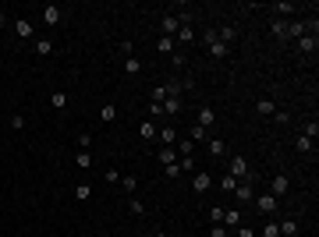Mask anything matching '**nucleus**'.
Returning <instances> with one entry per match:
<instances>
[{"mask_svg": "<svg viewBox=\"0 0 319 237\" xmlns=\"http://www.w3.org/2000/svg\"><path fill=\"white\" fill-rule=\"evenodd\" d=\"M202 43H206V50H210L213 60H224V57H227V46L216 39V28H206V32H202Z\"/></svg>", "mask_w": 319, "mask_h": 237, "instance_id": "1", "label": "nucleus"}, {"mask_svg": "<svg viewBox=\"0 0 319 237\" xmlns=\"http://www.w3.org/2000/svg\"><path fill=\"white\" fill-rule=\"evenodd\" d=\"M230 177H238V181H252V170H248V160L245 156H230V170H227Z\"/></svg>", "mask_w": 319, "mask_h": 237, "instance_id": "2", "label": "nucleus"}, {"mask_svg": "<svg viewBox=\"0 0 319 237\" xmlns=\"http://www.w3.org/2000/svg\"><path fill=\"white\" fill-rule=\"evenodd\" d=\"M234 199L242 202V206H245V202H252V199H256V184H252V181H238V188H234Z\"/></svg>", "mask_w": 319, "mask_h": 237, "instance_id": "3", "label": "nucleus"}, {"mask_svg": "<svg viewBox=\"0 0 319 237\" xmlns=\"http://www.w3.org/2000/svg\"><path fill=\"white\" fill-rule=\"evenodd\" d=\"M288 191H291V181H288L284 174H276V177L270 181V195H273V199H284Z\"/></svg>", "mask_w": 319, "mask_h": 237, "instance_id": "4", "label": "nucleus"}, {"mask_svg": "<svg viewBox=\"0 0 319 237\" xmlns=\"http://www.w3.org/2000/svg\"><path fill=\"white\" fill-rule=\"evenodd\" d=\"M256 206H259V213H262V216H273V213H276V206H280V199H273V195L266 191V195H259V199H256Z\"/></svg>", "mask_w": 319, "mask_h": 237, "instance_id": "5", "label": "nucleus"}, {"mask_svg": "<svg viewBox=\"0 0 319 237\" xmlns=\"http://www.w3.org/2000/svg\"><path fill=\"white\" fill-rule=\"evenodd\" d=\"M210 188H213V177H210L206 170H198V174L192 177V191H195V195H202V191H210Z\"/></svg>", "mask_w": 319, "mask_h": 237, "instance_id": "6", "label": "nucleus"}, {"mask_svg": "<svg viewBox=\"0 0 319 237\" xmlns=\"http://www.w3.org/2000/svg\"><path fill=\"white\" fill-rule=\"evenodd\" d=\"M60 21H64V11L57 4H46L43 7V25H60Z\"/></svg>", "mask_w": 319, "mask_h": 237, "instance_id": "7", "label": "nucleus"}, {"mask_svg": "<svg viewBox=\"0 0 319 237\" xmlns=\"http://www.w3.org/2000/svg\"><path fill=\"white\" fill-rule=\"evenodd\" d=\"M276 230H280V237H298V220L294 216H284L280 223H276Z\"/></svg>", "mask_w": 319, "mask_h": 237, "instance_id": "8", "label": "nucleus"}, {"mask_svg": "<svg viewBox=\"0 0 319 237\" xmlns=\"http://www.w3.org/2000/svg\"><path fill=\"white\" fill-rule=\"evenodd\" d=\"M181 106H184L181 96H167V99H164V117H170V121H174V117L181 113Z\"/></svg>", "mask_w": 319, "mask_h": 237, "instance_id": "9", "label": "nucleus"}, {"mask_svg": "<svg viewBox=\"0 0 319 237\" xmlns=\"http://www.w3.org/2000/svg\"><path fill=\"white\" fill-rule=\"evenodd\" d=\"M156 138L164 142V145H178V128H174V124H164V128L156 131Z\"/></svg>", "mask_w": 319, "mask_h": 237, "instance_id": "10", "label": "nucleus"}, {"mask_svg": "<svg viewBox=\"0 0 319 237\" xmlns=\"http://www.w3.org/2000/svg\"><path fill=\"white\" fill-rule=\"evenodd\" d=\"M160 25H164V35H170V39L181 32V21H178L174 14H164V18H160Z\"/></svg>", "mask_w": 319, "mask_h": 237, "instance_id": "11", "label": "nucleus"}, {"mask_svg": "<svg viewBox=\"0 0 319 237\" xmlns=\"http://www.w3.org/2000/svg\"><path fill=\"white\" fill-rule=\"evenodd\" d=\"M316 46H319V39H316V32H305V35L298 39V50H302V53H316Z\"/></svg>", "mask_w": 319, "mask_h": 237, "instance_id": "12", "label": "nucleus"}, {"mask_svg": "<svg viewBox=\"0 0 319 237\" xmlns=\"http://www.w3.org/2000/svg\"><path fill=\"white\" fill-rule=\"evenodd\" d=\"M32 46H36V53H39V57H50V53H54V39L36 35V43H32Z\"/></svg>", "mask_w": 319, "mask_h": 237, "instance_id": "13", "label": "nucleus"}, {"mask_svg": "<svg viewBox=\"0 0 319 237\" xmlns=\"http://www.w3.org/2000/svg\"><path fill=\"white\" fill-rule=\"evenodd\" d=\"M216 39H220L224 46H230L234 39H238V28H234V25H220V28H216Z\"/></svg>", "mask_w": 319, "mask_h": 237, "instance_id": "14", "label": "nucleus"}, {"mask_svg": "<svg viewBox=\"0 0 319 237\" xmlns=\"http://www.w3.org/2000/svg\"><path fill=\"white\" fill-rule=\"evenodd\" d=\"M224 227H227V230L242 227V209H224Z\"/></svg>", "mask_w": 319, "mask_h": 237, "instance_id": "15", "label": "nucleus"}, {"mask_svg": "<svg viewBox=\"0 0 319 237\" xmlns=\"http://www.w3.org/2000/svg\"><path fill=\"white\" fill-rule=\"evenodd\" d=\"M213 121H216V110H213V106H202V110H198V121H195V124H198V128H210Z\"/></svg>", "mask_w": 319, "mask_h": 237, "instance_id": "16", "label": "nucleus"}, {"mask_svg": "<svg viewBox=\"0 0 319 237\" xmlns=\"http://www.w3.org/2000/svg\"><path fill=\"white\" fill-rule=\"evenodd\" d=\"M156 156H160V163H164V167H170V163H178V149H174V145H164V149H160Z\"/></svg>", "mask_w": 319, "mask_h": 237, "instance_id": "17", "label": "nucleus"}, {"mask_svg": "<svg viewBox=\"0 0 319 237\" xmlns=\"http://www.w3.org/2000/svg\"><path fill=\"white\" fill-rule=\"evenodd\" d=\"M14 32H18L22 39H36V28H32V21H25V18L14 21Z\"/></svg>", "mask_w": 319, "mask_h": 237, "instance_id": "18", "label": "nucleus"}, {"mask_svg": "<svg viewBox=\"0 0 319 237\" xmlns=\"http://www.w3.org/2000/svg\"><path fill=\"white\" fill-rule=\"evenodd\" d=\"M256 113H259V117H273V113H276V103H273V99H266V96H262V99H259V103H256Z\"/></svg>", "mask_w": 319, "mask_h": 237, "instance_id": "19", "label": "nucleus"}, {"mask_svg": "<svg viewBox=\"0 0 319 237\" xmlns=\"http://www.w3.org/2000/svg\"><path fill=\"white\" fill-rule=\"evenodd\" d=\"M156 131H160V124H152V121H146V124L138 128V135H142V142H156Z\"/></svg>", "mask_w": 319, "mask_h": 237, "instance_id": "20", "label": "nucleus"}, {"mask_svg": "<svg viewBox=\"0 0 319 237\" xmlns=\"http://www.w3.org/2000/svg\"><path fill=\"white\" fill-rule=\"evenodd\" d=\"M206 149H210V156H224L227 152V142L224 138H206Z\"/></svg>", "mask_w": 319, "mask_h": 237, "instance_id": "21", "label": "nucleus"}, {"mask_svg": "<svg viewBox=\"0 0 319 237\" xmlns=\"http://www.w3.org/2000/svg\"><path fill=\"white\" fill-rule=\"evenodd\" d=\"M216 188H220L224 195H234V188H238V177H230V174H224V177L216 181Z\"/></svg>", "mask_w": 319, "mask_h": 237, "instance_id": "22", "label": "nucleus"}, {"mask_svg": "<svg viewBox=\"0 0 319 237\" xmlns=\"http://www.w3.org/2000/svg\"><path fill=\"white\" fill-rule=\"evenodd\" d=\"M156 53H160V57H167V53H174V39H170V35H164V39H156Z\"/></svg>", "mask_w": 319, "mask_h": 237, "instance_id": "23", "label": "nucleus"}, {"mask_svg": "<svg viewBox=\"0 0 319 237\" xmlns=\"http://www.w3.org/2000/svg\"><path fill=\"white\" fill-rule=\"evenodd\" d=\"M121 188H124L128 195H135V191H138V177H135V174H121Z\"/></svg>", "mask_w": 319, "mask_h": 237, "instance_id": "24", "label": "nucleus"}, {"mask_svg": "<svg viewBox=\"0 0 319 237\" xmlns=\"http://www.w3.org/2000/svg\"><path fill=\"white\" fill-rule=\"evenodd\" d=\"M174 43H195V28L192 25H181V32L174 35Z\"/></svg>", "mask_w": 319, "mask_h": 237, "instance_id": "25", "label": "nucleus"}, {"mask_svg": "<svg viewBox=\"0 0 319 237\" xmlns=\"http://www.w3.org/2000/svg\"><path fill=\"white\" fill-rule=\"evenodd\" d=\"M174 149H178V160H181V156H192V152H195V142H192V138H181Z\"/></svg>", "mask_w": 319, "mask_h": 237, "instance_id": "26", "label": "nucleus"}, {"mask_svg": "<svg viewBox=\"0 0 319 237\" xmlns=\"http://www.w3.org/2000/svg\"><path fill=\"white\" fill-rule=\"evenodd\" d=\"M74 199H78V202H89V199H92V184H78V188H74Z\"/></svg>", "mask_w": 319, "mask_h": 237, "instance_id": "27", "label": "nucleus"}, {"mask_svg": "<svg viewBox=\"0 0 319 237\" xmlns=\"http://www.w3.org/2000/svg\"><path fill=\"white\" fill-rule=\"evenodd\" d=\"M74 163L82 167V170H89V167H92V152H89V149H82V152L74 156Z\"/></svg>", "mask_w": 319, "mask_h": 237, "instance_id": "28", "label": "nucleus"}, {"mask_svg": "<svg viewBox=\"0 0 319 237\" xmlns=\"http://www.w3.org/2000/svg\"><path fill=\"white\" fill-rule=\"evenodd\" d=\"M138 71H142L138 57H124V74H138Z\"/></svg>", "mask_w": 319, "mask_h": 237, "instance_id": "29", "label": "nucleus"}, {"mask_svg": "<svg viewBox=\"0 0 319 237\" xmlns=\"http://www.w3.org/2000/svg\"><path fill=\"white\" fill-rule=\"evenodd\" d=\"M294 145H298V152H316V142H312V138H305V135H298V142H294Z\"/></svg>", "mask_w": 319, "mask_h": 237, "instance_id": "30", "label": "nucleus"}, {"mask_svg": "<svg viewBox=\"0 0 319 237\" xmlns=\"http://www.w3.org/2000/svg\"><path fill=\"white\" fill-rule=\"evenodd\" d=\"M188 138H192V142H195V145H202V142H206V138H210V135H206V128H198V124H195V128H192V135H188Z\"/></svg>", "mask_w": 319, "mask_h": 237, "instance_id": "31", "label": "nucleus"}, {"mask_svg": "<svg viewBox=\"0 0 319 237\" xmlns=\"http://www.w3.org/2000/svg\"><path fill=\"white\" fill-rule=\"evenodd\" d=\"M259 237H280V230H276V220H266V227H262Z\"/></svg>", "mask_w": 319, "mask_h": 237, "instance_id": "32", "label": "nucleus"}, {"mask_svg": "<svg viewBox=\"0 0 319 237\" xmlns=\"http://www.w3.org/2000/svg\"><path fill=\"white\" fill-rule=\"evenodd\" d=\"M50 106H54V110H64V106H68V96H64V92H54V96H50Z\"/></svg>", "mask_w": 319, "mask_h": 237, "instance_id": "33", "label": "nucleus"}, {"mask_svg": "<svg viewBox=\"0 0 319 237\" xmlns=\"http://www.w3.org/2000/svg\"><path fill=\"white\" fill-rule=\"evenodd\" d=\"M117 50H121L124 57H135V43H132V39H121V43H117Z\"/></svg>", "mask_w": 319, "mask_h": 237, "instance_id": "34", "label": "nucleus"}, {"mask_svg": "<svg viewBox=\"0 0 319 237\" xmlns=\"http://www.w3.org/2000/svg\"><path fill=\"white\" fill-rule=\"evenodd\" d=\"M100 117H103V121H114V117H117V106H114V103H106V106L100 110Z\"/></svg>", "mask_w": 319, "mask_h": 237, "instance_id": "35", "label": "nucleus"}, {"mask_svg": "<svg viewBox=\"0 0 319 237\" xmlns=\"http://www.w3.org/2000/svg\"><path fill=\"white\" fill-rule=\"evenodd\" d=\"M178 177H184V170H181L178 163H170V167H167V181H178Z\"/></svg>", "mask_w": 319, "mask_h": 237, "instance_id": "36", "label": "nucleus"}, {"mask_svg": "<svg viewBox=\"0 0 319 237\" xmlns=\"http://www.w3.org/2000/svg\"><path fill=\"white\" fill-rule=\"evenodd\" d=\"M128 209H132L135 216H146V206H142V199H132V202H128Z\"/></svg>", "mask_w": 319, "mask_h": 237, "instance_id": "37", "label": "nucleus"}, {"mask_svg": "<svg viewBox=\"0 0 319 237\" xmlns=\"http://www.w3.org/2000/svg\"><path fill=\"white\" fill-rule=\"evenodd\" d=\"M210 237H230V230H227L224 223H213V230H210Z\"/></svg>", "mask_w": 319, "mask_h": 237, "instance_id": "38", "label": "nucleus"}, {"mask_svg": "<svg viewBox=\"0 0 319 237\" xmlns=\"http://www.w3.org/2000/svg\"><path fill=\"white\" fill-rule=\"evenodd\" d=\"M149 96H152V103H164V99H167V89H164V85H156Z\"/></svg>", "mask_w": 319, "mask_h": 237, "instance_id": "39", "label": "nucleus"}, {"mask_svg": "<svg viewBox=\"0 0 319 237\" xmlns=\"http://www.w3.org/2000/svg\"><path fill=\"white\" fill-rule=\"evenodd\" d=\"M25 128V117L22 113H11V131H22Z\"/></svg>", "mask_w": 319, "mask_h": 237, "instance_id": "40", "label": "nucleus"}, {"mask_svg": "<svg viewBox=\"0 0 319 237\" xmlns=\"http://www.w3.org/2000/svg\"><path fill=\"white\" fill-rule=\"evenodd\" d=\"M234 237H256V230H252V227H245V223H242V227H234Z\"/></svg>", "mask_w": 319, "mask_h": 237, "instance_id": "41", "label": "nucleus"}, {"mask_svg": "<svg viewBox=\"0 0 319 237\" xmlns=\"http://www.w3.org/2000/svg\"><path fill=\"white\" fill-rule=\"evenodd\" d=\"M210 223H224V209H220V206L210 209Z\"/></svg>", "mask_w": 319, "mask_h": 237, "instance_id": "42", "label": "nucleus"}, {"mask_svg": "<svg viewBox=\"0 0 319 237\" xmlns=\"http://www.w3.org/2000/svg\"><path fill=\"white\" fill-rule=\"evenodd\" d=\"M276 11H280V14H294L298 4H291V0H288V4H276Z\"/></svg>", "mask_w": 319, "mask_h": 237, "instance_id": "43", "label": "nucleus"}, {"mask_svg": "<svg viewBox=\"0 0 319 237\" xmlns=\"http://www.w3.org/2000/svg\"><path fill=\"white\" fill-rule=\"evenodd\" d=\"M288 121H291V117H288L284 110H276V113H273V124H288Z\"/></svg>", "mask_w": 319, "mask_h": 237, "instance_id": "44", "label": "nucleus"}, {"mask_svg": "<svg viewBox=\"0 0 319 237\" xmlns=\"http://www.w3.org/2000/svg\"><path fill=\"white\" fill-rule=\"evenodd\" d=\"M316 135H319V124H305V138H312V142H316Z\"/></svg>", "mask_w": 319, "mask_h": 237, "instance_id": "45", "label": "nucleus"}, {"mask_svg": "<svg viewBox=\"0 0 319 237\" xmlns=\"http://www.w3.org/2000/svg\"><path fill=\"white\" fill-rule=\"evenodd\" d=\"M149 113L152 117H164V103H149Z\"/></svg>", "mask_w": 319, "mask_h": 237, "instance_id": "46", "label": "nucleus"}, {"mask_svg": "<svg viewBox=\"0 0 319 237\" xmlns=\"http://www.w3.org/2000/svg\"><path fill=\"white\" fill-rule=\"evenodd\" d=\"M78 145H82V149H89V145H92V135H89V131H86V135H78Z\"/></svg>", "mask_w": 319, "mask_h": 237, "instance_id": "47", "label": "nucleus"}, {"mask_svg": "<svg viewBox=\"0 0 319 237\" xmlns=\"http://www.w3.org/2000/svg\"><path fill=\"white\" fill-rule=\"evenodd\" d=\"M170 64L174 67H184V53H170Z\"/></svg>", "mask_w": 319, "mask_h": 237, "instance_id": "48", "label": "nucleus"}, {"mask_svg": "<svg viewBox=\"0 0 319 237\" xmlns=\"http://www.w3.org/2000/svg\"><path fill=\"white\" fill-rule=\"evenodd\" d=\"M4 25H8V18H4V11H0V28H4Z\"/></svg>", "mask_w": 319, "mask_h": 237, "instance_id": "49", "label": "nucleus"}, {"mask_svg": "<svg viewBox=\"0 0 319 237\" xmlns=\"http://www.w3.org/2000/svg\"><path fill=\"white\" fill-rule=\"evenodd\" d=\"M156 237H164V234H156Z\"/></svg>", "mask_w": 319, "mask_h": 237, "instance_id": "50", "label": "nucleus"}]
</instances>
